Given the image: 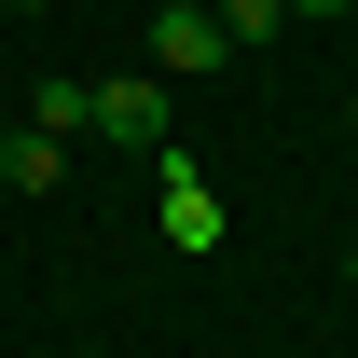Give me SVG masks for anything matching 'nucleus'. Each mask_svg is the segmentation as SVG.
<instances>
[{"instance_id": "nucleus-9", "label": "nucleus", "mask_w": 358, "mask_h": 358, "mask_svg": "<svg viewBox=\"0 0 358 358\" xmlns=\"http://www.w3.org/2000/svg\"><path fill=\"white\" fill-rule=\"evenodd\" d=\"M14 14H42V0H14Z\"/></svg>"}, {"instance_id": "nucleus-7", "label": "nucleus", "mask_w": 358, "mask_h": 358, "mask_svg": "<svg viewBox=\"0 0 358 358\" xmlns=\"http://www.w3.org/2000/svg\"><path fill=\"white\" fill-rule=\"evenodd\" d=\"M289 14H317V28H331V14H345V0H289Z\"/></svg>"}, {"instance_id": "nucleus-5", "label": "nucleus", "mask_w": 358, "mask_h": 358, "mask_svg": "<svg viewBox=\"0 0 358 358\" xmlns=\"http://www.w3.org/2000/svg\"><path fill=\"white\" fill-rule=\"evenodd\" d=\"M28 124H42V138H83V124H96V83H69V69H55V83L28 96Z\"/></svg>"}, {"instance_id": "nucleus-8", "label": "nucleus", "mask_w": 358, "mask_h": 358, "mask_svg": "<svg viewBox=\"0 0 358 358\" xmlns=\"http://www.w3.org/2000/svg\"><path fill=\"white\" fill-rule=\"evenodd\" d=\"M345 289H358V248H345Z\"/></svg>"}, {"instance_id": "nucleus-2", "label": "nucleus", "mask_w": 358, "mask_h": 358, "mask_svg": "<svg viewBox=\"0 0 358 358\" xmlns=\"http://www.w3.org/2000/svg\"><path fill=\"white\" fill-rule=\"evenodd\" d=\"M152 55H166V69H221V55H234V28L207 14V0H166V14H152Z\"/></svg>"}, {"instance_id": "nucleus-6", "label": "nucleus", "mask_w": 358, "mask_h": 358, "mask_svg": "<svg viewBox=\"0 0 358 358\" xmlns=\"http://www.w3.org/2000/svg\"><path fill=\"white\" fill-rule=\"evenodd\" d=\"M207 14H221V28H234V55H248V42H275V28H289V0H207Z\"/></svg>"}, {"instance_id": "nucleus-1", "label": "nucleus", "mask_w": 358, "mask_h": 358, "mask_svg": "<svg viewBox=\"0 0 358 358\" xmlns=\"http://www.w3.org/2000/svg\"><path fill=\"white\" fill-rule=\"evenodd\" d=\"M152 179H166V193H152V207H166V248H221V193H207V179H193V152H152Z\"/></svg>"}, {"instance_id": "nucleus-3", "label": "nucleus", "mask_w": 358, "mask_h": 358, "mask_svg": "<svg viewBox=\"0 0 358 358\" xmlns=\"http://www.w3.org/2000/svg\"><path fill=\"white\" fill-rule=\"evenodd\" d=\"M83 138H124V152H166V83H96V124Z\"/></svg>"}, {"instance_id": "nucleus-4", "label": "nucleus", "mask_w": 358, "mask_h": 358, "mask_svg": "<svg viewBox=\"0 0 358 358\" xmlns=\"http://www.w3.org/2000/svg\"><path fill=\"white\" fill-rule=\"evenodd\" d=\"M0 179H14V193H55V179H69V138L14 124V138H0Z\"/></svg>"}]
</instances>
